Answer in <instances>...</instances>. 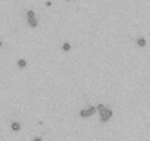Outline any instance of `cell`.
Wrapping results in <instances>:
<instances>
[{"mask_svg": "<svg viewBox=\"0 0 150 141\" xmlns=\"http://www.w3.org/2000/svg\"><path fill=\"white\" fill-rule=\"evenodd\" d=\"M112 116H113V110L108 107L106 110H103V112L100 113V121H102V122H108Z\"/></svg>", "mask_w": 150, "mask_h": 141, "instance_id": "1", "label": "cell"}, {"mask_svg": "<svg viewBox=\"0 0 150 141\" xmlns=\"http://www.w3.org/2000/svg\"><path fill=\"white\" fill-rule=\"evenodd\" d=\"M11 129H12L13 132H18V131H21V123H19V122H16V121H13V122L11 123Z\"/></svg>", "mask_w": 150, "mask_h": 141, "instance_id": "2", "label": "cell"}, {"mask_svg": "<svg viewBox=\"0 0 150 141\" xmlns=\"http://www.w3.org/2000/svg\"><path fill=\"white\" fill-rule=\"evenodd\" d=\"M80 116H81V118H90L91 113H90L88 107H87V109H81V110H80Z\"/></svg>", "mask_w": 150, "mask_h": 141, "instance_id": "3", "label": "cell"}, {"mask_svg": "<svg viewBox=\"0 0 150 141\" xmlns=\"http://www.w3.org/2000/svg\"><path fill=\"white\" fill-rule=\"evenodd\" d=\"M27 21H28V25L33 27V28H35V27L38 25V19H37V18H34V19H27Z\"/></svg>", "mask_w": 150, "mask_h": 141, "instance_id": "4", "label": "cell"}, {"mask_svg": "<svg viewBox=\"0 0 150 141\" xmlns=\"http://www.w3.org/2000/svg\"><path fill=\"white\" fill-rule=\"evenodd\" d=\"M137 44H138L140 47H146V38H144V37H138V38H137Z\"/></svg>", "mask_w": 150, "mask_h": 141, "instance_id": "5", "label": "cell"}, {"mask_svg": "<svg viewBox=\"0 0 150 141\" xmlns=\"http://www.w3.org/2000/svg\"><path fill=\"white\" fill-rule=\"evenodd\" d=\"M34 18H37V16H35V12L31 11V9L27 11V19H34Z\"/></svg>", "mask_w": 150, "mask_h": 141, "instance_id": "6", "label": "cell"}, {"mask_svg": "<svg viewBox=\"0 0 150 141\" xmlns=\"http://www.w3.org/2000/svg\"><path fill=\"white\" fill-rule=\"evenodd\" d=\"M62 50H63V51H69V50H71V44H69L68 41H65V43L62 44Z\"/></svg>", "mask_w": 150, "mask_h": 141, "instance_id": "7", "label": "cell"}, {"mask_svg": "<svg viewBox=\"0 0 150 141\" xmlns=\"http://www.w3.org/2000/svg\"><path fill=\"white\" fill-rule=\"evenodd\" d=\"M18 66L19 68H25L27 66V59H18Z\"/></svg>", "mask_w": 150, "mask_h": 141, "instance_id": "8", "label": "cell"}, {"mask_svg": "<svg viewBox=\"0 0 150 141\" xmlns=\"http://www.w3.org/2000/svg\"><path fill=\"white\" fill-rule=\"evenodd\" d=\"M96 107H97V112H100V113H102L103 110H106V109H108V106H105V104H97Z\"/></svg>", "mask_w": 150, "mask_h": 141, "instance_id": "9", "label": "cell"}, {"mask_svg": "<svg viewBox=\"0 0 150 141\" xmlns=\"http://www.w3.org/2000/svg\"><path fill=\"white\" fill-rule=\"evenodd\" d=\"M88 110H90L91 115H94V113L97 112V107H96V106H88Z\"/></svg>", "mask_w": 150, "mask_h": 141, "instance_id": "10", "label": "cell"}, {"mask_svg": "<svg viewBox=\"0 0 150 141\" xmlns=\"http://www.w3.org/2000/svg\"><path fill=\"white\" fill-rule=\"evenodd\" d=\"M46 6H47V8H50V6H52V2H50V0H47V2H46Z\"/></svg>", "mask_w": 150, "mask_h": 141, "instance_id": "11", "label": "cell"}, {"mask_svg": "<svg viewBox=\"0 0 150 141\" xmlns=\"http://www.w3.org/2000/svg\"><path fill=\"white\" fill-rule=\"evenodd\" d=\"M33 141H43L40 137H35V138H33Z\"/></svg>", "mask_w": 150, "mask_h": 141, "instance_id": "12", "label": "cell"}, {"mask_svg": "<svg viewBox=\"0 0 150 141\" xmlns=\"http://www.w3.org/2000/svg\"><path fill=\"white\" fill-rule=\"evenodd\" d=\"M2 44H3V43H2V40H0V47H2Z\"/></svg>", "mask_w": 150, "mask_h": 141, "instance_id": "13", "label": "cell"}]
</instances>
